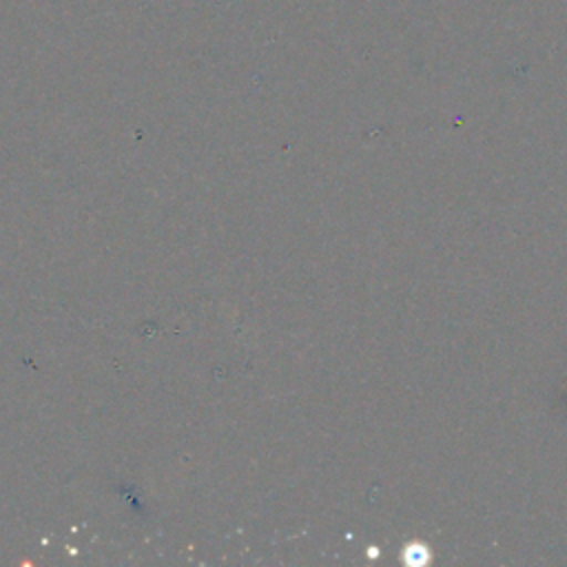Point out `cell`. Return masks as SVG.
I'll list each match as a JSON object with an SVG mask.
<instances>
[{
    "mask_svg": "<svg viewBox=\"0 0 567 567\" xmlns=\"http://www.w3.org/2000/svg\"><path fill=\"white\" fill-rule=\"evenodd\" d=\"M399 560L405 567H427L434 560V551L425 540H410L399 549Z\"/></svg>",
    "mask_w": 567,
    "mask_h": 567,
    "instance_id": "6da1fadb",
    "label": "cell"
},
{
    "mask_svg": "<svg viewBox=\"0 0 567 567\" xmlns=\"http://www.w3.org/2000/svg\"><path fill=\"white\" fill-rule=\"evenodd\" d=\"M368 556H370V558H377V556H379V549H377V547H368Z\"/></svg>",
    "mask_w": 567,
    "mask_h": 567,
    "instance_id": "7a4b0ae2",
    "label": "cell"
}]
</instances>
